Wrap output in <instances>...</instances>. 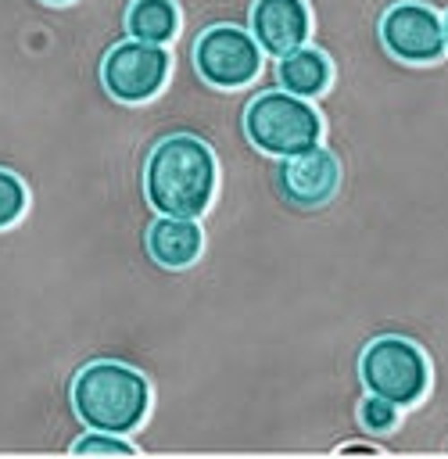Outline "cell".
Returning a JSON list of instances; mask_svg holds the SVG:
<instances>
[{
  "label": "cell",
  "instance_id": "obj_6",
  "mask_svg": "<svg viewBox=\"0 0 448 459\" xmlns=\"http://www.w3.org/2000/svg\"><path fill=\"white\" fill-rule=\"evenodd\" d=\"M100 79L115 100L125 104L151 100L168 79V54L158 43H140V39L115 43L100 65Z\"/></svg>",
  "mask_w": 448,
  "mask_h": 459
},
{
  "label": "cell",
  "instance_id": "obj_16",
  "mask_svg": "<svg viewBox=\"0 0 448 459\" xmlns=\"http://www.w3.org/2000/svg\"><path fill=\"white\" fill-rule=\"evenodd\" d=\"M441 32H444V47H448V14H444V22H441Z\"/></svg>",
  "mask_w": 448,
  "mask_h": 459
},
{
  "label": "cell",
  "instance_id": "obj_11",
  "mask_svg": "<svg viewBox=\"0 0 448 459\" xmlns=\"http://www.w3.org/2000/svg\"><path fill=\"white\" fill-rule=\"evenodd\" d=\"M280 86L294 97H315L330 82V61L315 47H297L280 57Z\"/></svg>",
  "mask_w": 448,
  "mask_h": 459
},
{
  "label": "cell",
  "instance_id": "obj_12",
  "mask_svg": "<svg viewBox=\"0 0 448 459\" xmlns=\"http://www.w3.org/2000/svg\"><path fill=\"white\" fill-rule=\"evenodd\" d=\"M125 29L140 43L165 47L179 32V11L172 0H133L125 11Z\"/></svg>",
  "mask_w": 448,
  "mask_h": 459
},
{
  "label": "cell",
  "instance_id": "obj_13",
  "mask_svg": "<svg viewBox=\"0 0 448 459\" xmlns=\"http://www.w3.org/2000/svg\"><path fill=\"white\" fill-rule=\"evenodd\" d=\"M25 204H29L25 183L11 169H0V230L14 226L25 215Z\"/></svg>",
  "mask_w": 448,
  "mask_h": 459
},
{
  "label": "cell",
  "instance_id": "obj_14",
  "mask_svg": "<svg viewBox=\"0 0 448 459\" xmlns=\"http://www.w3.org/2000/svg\"><path fill=\"white\" fill-rule=\"evenodd\" d=\"M358 420H362L366 430H391L398 423V405L387 402V398H380V394H369L358 405Z\"/></svg>",
  "mask_w": 448,
  "mask_h": 459
},
{
  "label": "cell",
  "instance_id": "obj_3",
  "mask_svg": "<svg viewBox=\"0 0 448 459\" xmlns=\"http://www.w3.org/2000/svg\"><path fill=\"white\" fill-rule=\"evenodd\" d=\"M244 129L258 151L290 158L319 143L323 122L305 97H294L287 90H269L247 104Z\"/></svg>",
  "mask_w": 448,
  "mask_h": 459
},
{
  "label": "cell",
  "instance_id": "obj_17",
  "mask_svg": "<svg viewBox=\"0 0 448 459\" xmlns=\"http://www.w3.org/2000/svg\"><path fill=\"white\" fill-rule=\"evenodd\" d=\"M43 4H68V0H43Z\"/></svg>",
  "mask_w": 448,
  "mask_h": 459
},
{
  "label": "cell",
  "instance_id": "obj_10",
  "mask_svg": "<svg viewBox=\"0 0 448 459\" xmlns=\"http://www.w3.org/2000/svg\"><path fill=\"white\" fill-rule=\"evenodd\" d=\"M204 247V233L194 219H176V215H161L151 230H147V251L158 265L165 269H183L190 265Z\"/></svg>",
  "mask_w": 448,
  "mask_h": 459
},
{
  "label": "cell",
  "instance_id": "obj_1",
  "mask_svg": "<svg viewBox=\"0 0 448 459\" xmlns=\"http://www.w3.org/2000/svg\"><path fill=\"white\" fill-rule=\"evenodd\" d=\"M147 201L161 215L197 219L208 212L215 194V154L204 140L190 133H176L154 143L143 169Z\"/></svg>",
  "mask_w": 448,
  "mask_h": 459
},
{
  "label": "cell",
  "instance_id": "obj_8",
  "mask_svg": "<svg viewBox=\"0 0 448 459\" xmlns=\"http://www.w3.org/2000/svg\"><path fill=\"white\" fill-rule=\"evenodd\" d=\"M340 183V169H337V158L326 151V147H308L301 154H290L283 158L280 165V186L290 201L312 208V204H323L333 197Z\"/></svg>",
  "mask_w": 448,
  "mask_h": 459
},
{
  "label": "cell",
  "instance_id": "obj_15",
  "mask_svg": "<svg viewBox=\"0 0 448 459\" xmlns=\"http://www.w3.org/2000/svg\"><path fill=\"white\" fill-rule=\"evenodd\" d=\"M72 448L79 455H129L133 452V445L122 434H108V430H93V434L79 437Z\"/></svg>",
  "mask_w": 448,
  "mask_h": 459
},
{
  "label": "cell",
  "instance_id": "obj_9",
  "mask_svg": "<svg viewBox=\"0 0 448 459\" xmlns=\"http://www.w3.org/2000/svg\"><path fill=\"white\" fill-rule=\"evenodd\" d=\"M251 36L272 57H283V54L305 47V39H308V7H305V0H254Z\"/></svg>",
  "mask_w": 448,
  "mask_h": 459
},
{
  "label": "cell",
  "instance_id": "obj_5",
  "mask_svg": "<svg viewBox=\"0 0 448 459\" xmlns=\"http://www.w3.org/2000/svg\"><path fill=\"white\" fill-rule=\"evenodd\" d=\"M194 65L204 82L237 90L247 86L262 68V47L240 25H211L194 43Z\"/></svg>",
  "mask_w": 448,
  "mask_h": 459
},
{
  "label": "cell",
  "instance_id": "obj_2",
  "mask_svg": "<svg viewBox=\"0 0 448 459\" xmlns=\"http://www.w3.org/2000/svg\"><path fill=\"white\" fill-rule=\"evenodd\" d=\"M72 409L90 430L129 434L151 409V384L122 362H90L72 380Z\"/></svg>",
  "mask_w": 448,
  "mask_h": 459
},
{
  "label": "cell",
  "instance_id": "obj_7",
  "mask_svg": "<svg viewBox=\"0 0 448 459\" xmlns=\"http://www.w3.org/2000/svg\"><path fill=\"white\" fill-rule=\"evenodd\" d=\"M380 36L383 47L401 57V61H434L444 54V32H441V18L416 0H401L394 4L383 22H380Z\"/></svg>",
  "mask_w": 448,
  "mask_h": 459
},
{
  "label": "cell",
  "instance_id": "obj_4",
  "mask_svg": "<svg viewBox=\"0 0 448 459\" xmlns=\"http://www.w3.org/2000/svg\"><path fill=\"white\" fill-rule=\"evenodd\" d=\"M358 369H362V384L369 387V394H380V398L394 402L398 409L416 405L430 384L423 351L405 337H376L362 351Z\"/></svg>",
  "mask_w": 448,
  "mask_h": 459
}]
</instances>
